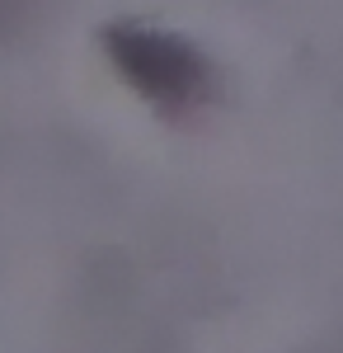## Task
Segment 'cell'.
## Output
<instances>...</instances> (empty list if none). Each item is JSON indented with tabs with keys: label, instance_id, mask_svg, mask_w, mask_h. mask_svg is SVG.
I'll return each instance as SVG.
<instances>
[{
	"label": "cell",
	"instance_id": "1",
	"mask_svg": "<svg viewBox=\"0 0 343 353\" xmlns=\"http://www.w3.org/2000/svg\"><path fill=\"white\" fill-rule=\"evenodd\" d=\"M99 48L108 66L136 90V99L169 123L202 113L221 94V76L207 61V52L169 28L141 24V19H113L99 28Z\"/></svg>",
	"mask_w": 343,
	"mask_h": 353
}]
</instances>
